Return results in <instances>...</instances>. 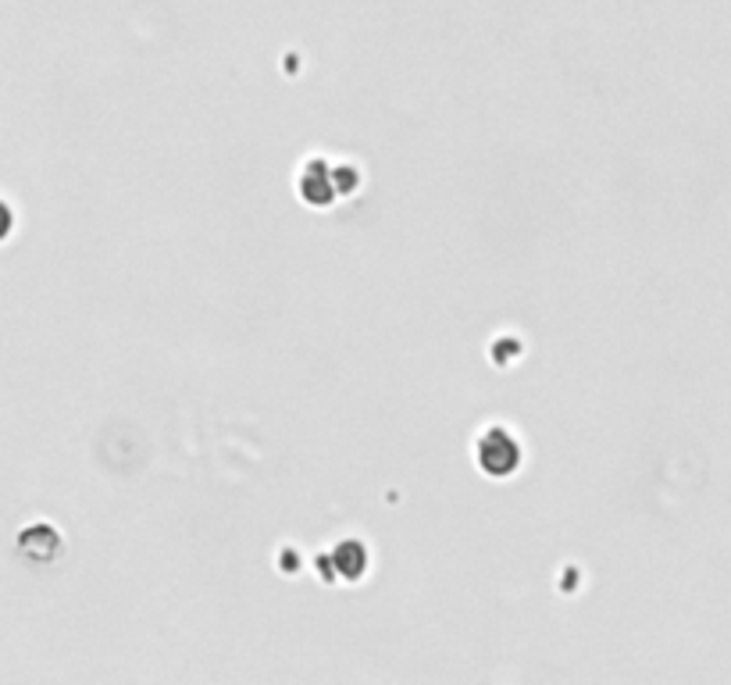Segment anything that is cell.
I'll return each mask as SVG.
<instances>
[{"instance_id": "4", "label": "cell", "mask_w": 731, "mask_h": 685, "mask_svg": "<svg viewBox=\"0 0 731 685\" xmlns=\"http://www.w3.org/2000/svg\"><path fill=\"white\" fill-rule=\"evenodd\" d=\"M11 232V211L4 208V203H0V239H4Z\"/></svg>"}, {"instance_id": "1", "label": "cell", "mask_w": 731, "mask_h": 685, "mask_svg": "<svg viewBox=\"0 0 731 685\" xmlns=\"http://www.w3.org/2000/svg\"><path fill=\"white\" fill-rule=\"evenodd\" d=\"M518 460H521V450H518L514 436L503 433V428H489V433L482 436V443H479V465L489 475L503 478V475H510L518 468Z\"/></svg>"}, {"instance_id": "2", "label": "cell", "mask_w": 731, "mask_h": 685, "mask_svg": "<svg viewBox=\"0 0 731 685\" xmlns=\"http://www.w3.org/2000/svg\"><path fill=\"white\" fill-rule=\"evenodd\" d=\"M336 557H339V568H343V575H350V578L361 575V572H364V564H368V554H364L357 543H343V546H339V554H336Z\"/></svg>"}, {"instance_id": "3", "label": "cell", "mask_w": 731, "mask_h": 685, "mask_svg": "<svg viewBox=\"0 0 731 685\" xmlns=\"http://www.w3.org/2000/svg\"><path fill=\"white\" fill-rule=\"evenodd\" d=\"M318 168H321V165H311V171L303 176V193H308L311 203H329L332 193H336V186H332V179L321 182V179H318Z\"/></svg>"}]
</instances>
